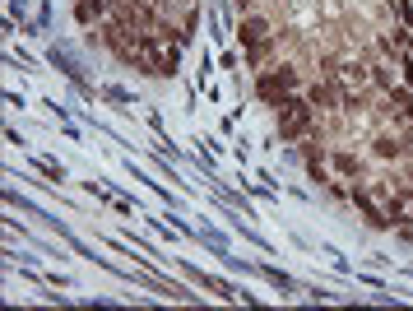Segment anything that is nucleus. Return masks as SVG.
Listing matches in <instances>:
<instances>
[{
  "mask_svg": "<svg viewBox=\"0 0 413 311\" xmlns=\"http://www.w3.org/2000/svg\"><path fill=\"white\" fill-rule=\"evenodd\" d=\"M312 130V102L302 98H279V135L283 140H302V135Z\"/></svg>",
  "mask_w": 413,
  "mask_h": 311,
  "instance_id": "f257e3e1",
  "label": "nucleus"
},
{
  "mask_svg": "<svg viewBox=\"0 0 413 311\" xmlns=\"http://www.w3.org/2000/svg\"><path fill=\"white\" fill-rule=\"evenodd\" d=\"M135 61H144L149 75H172L177 70V47L158 42V37H140L135 42Z\"/></svg>",
  "mask_w": 413,
  "mask_h": 311,
  "instance_id": "f03ea898",
  "label": "nucleus"
},
{
  "mask_svg": "<svg viewBox=\"0 0 413 311\" xmlns=\"http://www.w3.org/2000/svg\"><path fill=\"white\" fill-rule=\"evenodd\" d=\"M256 89H260V98H274V102H279V98H288V93L297 89V70L283 66V70H274V75H260Z\"/></svg>",
  "mask_w": 413,
  "mask_h": 311,
  "instance_id": "7ed1b4c3",
  "label": "nucleus"
},
{
  "mask_svg": "<svg viewBox=\"0 0 413 311\" xmlns=\"http://www.w3.org/2000/svg\"><path fill=\"white\" fill-rule=\"evenodd\" d=\"M237 33H242L246 51H251V47H269V23L256 19V14H251V19H242V28H237Z\"/></svg>",
  "mask_w": 413,
  "mask_h": 311,
  "instance_id": "20e7f679",
  "label": "nucleus"
},
{
  "mask_svg": "<svg viewBox=\"0 0 413 311\" xmlns=\"http://www.w3.org/2000/svg\"><path fill=\"white\" fill-rule=\"evenodd\" d=\"M307 102H312V107H335V89H330V84H312V89H307Z\"/></svg>",
  "mask_w": 413,
  "mask_h": 311,
  "instance_id": "39448f33",
  "label": "nucleus"
},
{
  "mask_svg": "<svg viewBox=\"0 0 413 311\" xmlns=\"http://www.w3.org/2000/svg\"><path fill=\"white\" fill-rule=\"evenodd\" d=\"M376 154H381V158H400L404 145H400V140H376Z\"/></svg>",
  "mask_w": 413,
  "mask_h": 311,
  "instance_id": "423d86ee",
  "label": "nucleus"
},
{
  "mask_svg": "<svg viewBox=\"0 0 413 311\" xmlns=\"http://www.w3.org/2000/svg\"><path fill=\"white\" fill-rule=\"evenodd\" d=\"M102 5H107V0H79V5H75V14H79L84 23H89V19H93V10H102Z\"/></svg>",
  "mask_w": 413,
  "mask_h": 311,
  "instance_id": "0eeeda50",
  "label": "nucleus"
},
{
  "mask_svg": "<svg viewBox=\"0 0 413 311\" xmlns=\"http://www.w3.org/2000/svg\"><path fill=\"white\" fill-rule=\"evenodd\" d=\"M335 167L344 172V177H353V172H357V158L353 154H335Z\"/></svg>",
  "mask_w": 413,
  "mask_h": 311,
  "instance_id": "6e6552de",
  "label": "nucleus"
},
{
  "mask_svg": "<svg viewBox=\"0 0 413 311\" xmlns=\"http://www.w3.org/2000/svg\"><path fill=\"white\" fill-rule=\"evenodd\" d=\"M251 5H256V0H237V10H251Z\"/></svg>",
  "mask_w": 413,
  "mask_h": 311,
  "instance_id": "1a4fd4ad",
  "label": "nucleus"
}]
</instances>
